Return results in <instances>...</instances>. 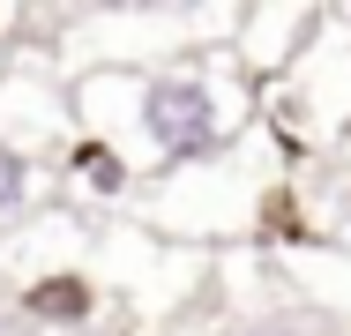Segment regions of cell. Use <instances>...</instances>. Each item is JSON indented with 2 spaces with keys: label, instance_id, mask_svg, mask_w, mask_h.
<instances>
[{
  "label": "cell",
  "instance_id": "obj_1",
  "mask_svg": "<svg viewBox=\"0 0 351 336\" xmlns=\"http://www.w3.org/2000/svg\"><path fill=\"white\" fill-rule=\"evenodd\" d=\"M142 134L157 142V157L165 165H195V157H210L217 134H224V112H217V90L210 82H195V75H157L149 90H142Z\"/></svg>",
  "mask_w": 351,
  "mask_h": 336
},
{
  "label": "cell",
  "instance_id": "obj_2",
  "mask_svg": "<svg viewBox=\"0 0 351 336\" xmlns=\"http://www.w3.org/2000/svg\"><path fill=\"white\" fill-rule=\"evenodd\" d=\"M23 307H30L38 322H90V314H97V291L60 269V276H38V284L23 291Z\"/></svg>",
  "mask_w": 351,
  "mask_h": 336
},
{
  "label": "cell",
  "instance_id": "obj_3",
  "mask_svg": "<svg viewBox=\"0 0 351 336\" xmlns=\"http://www.w3.org/2000/svg\"><path fill=\"white\" fill-rule=\"evenodd\" d=\"M75 180H82L90 195H120V187H128V165H120L112 142H75Z\"/></svg>",
  "mask_w": 351,
  "mask_h": 336
},
{
  "label": "cell",
  "instance_id": "obj_4",
  "mask_svg": "<svg viewBox=\"0 0 351 336\" xmlns=\"http://www.w3.org/2000/svg\"><path fill=\"white\" fill-rule=\"evenodd\" d=\"M23 202H30V157L15 142H0V217H15Z\"/></svg>",
  "mask_w": 351,
  "mask_h": 336
},
{
  "label": "cell",
  "instance_id": "obj_5",
  "mask_svg": "<svg viewBox=\"0 0 351 336\" xmlns=\"http://www.w3.org/2000/svg\"><path fill=\"white\" fill-rule=\"evenodd\" d=\"M254 336H291V329H254Z\"/></svg>",
  "mask_w": 351,
  "mask_h": 336
}]
</instances>
